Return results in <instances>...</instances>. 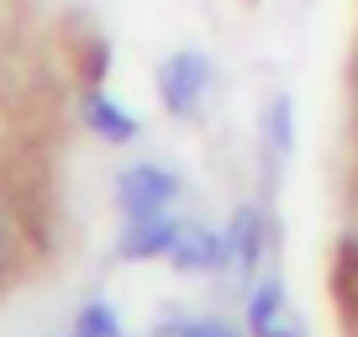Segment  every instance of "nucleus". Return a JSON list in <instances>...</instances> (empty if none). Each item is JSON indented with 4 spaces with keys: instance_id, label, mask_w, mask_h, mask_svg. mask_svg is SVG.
Returning a JSON list of instances; mask_svg holds the SVG:
<instances>
[{
    "instance_id": "nucleus-1",
    "label": "nucleus",
    "mask_w": 358,
    "mask_h": 337,
    "mask_svg": "<svg viewBox=\"0 0 358 337\" xmlns=\"http://www.w3.org/2000/svg\"><path fill=\"white\" fill-rule=\"evenodd\" d=\"M174 190H179V185H174V174H169V168H158V164H137V168H127V174H122V185H116L127 222H143V216L169 211Z\"/></svg>"
},
{
    "instance_id": "nucleus-2",
    "label": "nucleus",
    "mask_w": 358,
    "mask_h": 337,
    "mask_svg": "<svg viewBox=\"0 0 358 337\" xmlns=\"http://www.w3.org/2000/svg\"><path fill=\"white\" fill-rule=\"evenodd\" d=\"M248 332L253 337H306L290 301H285V290H280V280H264L248 295Z\"/></svg>"
},
{
    "instance_id": "nucleus-3",
    "label": "nucleus",
    "mask_w": 358,
    "mask_h": 337,
    "mask_svg": "<svg viewBox=\"0 0 358 337\" xmlns=\"http://www.w3.org/2000/svg\"><path fill=\"white\" fill-rule=\"evenodd\" d=\"M206 58H195V53H174L164 64V106L169 111H179V116H190L195 111V101L206 95Z\"/></svg>"
},
{
    "instance_id": "nucleus-4",
    "label": "nucleus",
    "mask_w": 358,
    "mask_h": 337,
    "mask_svg": "<svg viewBox=\"0 0 358 337\" xmlns=\"http://www.w3.org/2000/svg\"><path fill=\"white\" fill-rule=\"evenodd\" d=\"M258 248H264V232H258V211H237L232 232H227V264L232 269H253Z\"/></svg>"
},
{
    "instance_id": "nucleus-5",
    "label": "nucleus",
    "mask_w": 358,
    "mask_h": 337,
    "mask_svg": "<svg viewBox=\"0 0 358 337\" xmlns=\"http://www.w3.org/2000/svg\"><path fill=\"white\" fill-rule=\"evenodd\" d=\"M85 116H90V127H95V132H101V137H111V143H127V137L137 132V122H132V116H127V111H116V106L106 101V95H90Z\"/></svg>"
},
{
    "instance_id": "nucleus-6",
    "label": "nucleus",
    "mask_w": 358,
    "mask_h": 337,
    "mask_svg": "<svg viewBox=\"0 0 358 337\" xmlns=\"http://www.w3.org/2000/svg\"><path fill=\"white\" fill-rule=\"evenodd\" d=\"M174 337H237L227 322H185V327H174Z\"/></svg>"
}]
</instances>
